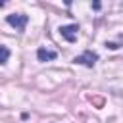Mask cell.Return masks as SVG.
Wrapping results in <instances>:
<instances>
[{"mask_svg": "<svg viewBox=\"0 0 123 123\" xmlns=\"http://www.w3.org/2000/svg\"><path fill=\"white\" fill-rule=\"evenodd\" d=\"M6 21H8V25H12L15 31H25V25H27V21H29V15H25V13H10L8 17H6Z\"/></svg>", "mask_w": 123, "mask_h": 123, "instance_id": "cell-1", "label": "cell"}, {"mask_svg": "<svg viewBox=\"0 0 123 123\" xmlns=\"http://www.w3.org/2000/svg\"><path fill=\"white\" fill-rule=\"evenodd\" d=\"M73 62H75V63H79V65L94 67V63L98 62V54H96V52H92V50H85L81 56H75V58H73Z\"/></svg>", "mask_w": 123, "mask_h": 123, "instance_id": "cell-2", "label": "cell"}, {"mask_svg": "<svg viewBox=\"0 0 123 123\" xmlns=\"http://www.w3.org/2000/svg\"><path fill=\"white\" fill-rule=\"evenodd\" d=\"M58 31H60V35H62L67 42H75V40H77V31H79V25H77V23H71V25H62Z\"/></svg>", "mask_w": 123, "mask_h": 123, "instance_id": "cell-3", "label": "cell"}, {"mask_svg": "<svg viewBox=\"0 0 123 123\" xmlns=\"http://www.w3.org/2000/svg\"><path fill=\"white\" fill-rule=\"evenodd\" d=\"M37 58H38V62H52V60L58 58V52L46 50V48H38L37 50Z\"/></svg>", "mask_w": 123, "mask_h": 123, "instance_id": "cell-4", "label": "cell"}, {"mask_svg": "<svg viewBox=\"0 0 123 123\" xmlns=\"http://www.w3.org/2000/svg\"><path fill=\"white\" fill-rule=\"evenodd\" d=\"M8 60H10V48L0 44V65H6Z\"/></svg>", "mask_w": 123, "mask_h": 123, "instance_id": "cell-5", "label": "cell"}, {"mask_svg": "<svg viewBox=\"0 0 123 123\" xmlns=\"http://www.w3.org/2000/svg\"><path fill=\"white\" fill-rule=\"evenodd\" d=\"M90 102H94L98 108H102V104H104V100H102V98H92V96H90Z\"/></svg>", "mask_w": 123, "mask_h": 123, "instance_id": "cell-6", "label": "cell"}, {"mask_svg": "<svg viewBox=\"0 0 123 123\" xmlns=\"http://www.w3.org/2000/svg\"><path fill=\"white\" fill-rule=\"evenodd\" d=\"M92 8H94V10H100L102 6H100V2H92Z\"/></svg>", "mask_w": 123, "mask_h": 123, "instance_id": "cell-7", "label": "cell"}, {"mask_svg": "<svg viewBox=\"0 0 123 123\" xmlns=\"http://www.w3.org/2000/svg\"><path fill=\"white\" fill-rule=\"evenodd\" d=\"M4 6H6V4H4V2H0V8H4Z\"/></svg>", "mask_w": 123, "mask_h": 123, "instance_id": "cell-8", "label": "cell"}]
</instances>
